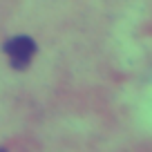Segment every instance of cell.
I'll return each instance as SVG.
<instances>
[{
	"instance_id": "obj_1",
	"label": "cell",
	"mask_w": 152,
	"mask_h": 152,
	"mask_svg": "<svg viewBox=\"0 0 152 152\" xmlns=\"http://www.w3.org/2000/svg\"><path fill=\"white\" fill-rule=\"evenodd\" d=\"M5 54L9 56L11 67L16 69H25L31 63L34 54H36V43L29 36H14L5 43Z\"/></svg>"
}]
</instances>
